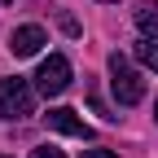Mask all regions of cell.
<instances>
[{
	"mask_svg": "<svg viewBox=\"0 0 158 158\" xmlns=\"http://www.w3.org/2000/svg\"><path fill=\"white\" fill-rule=\"evenodd\" d=\"M0 158H9V154H0Z\"/></svg>",
	"mask_w": 158,
	"mask_h": 158,
	"instance_id": "cell-12",
	"label": "cell"
},
{
	"mask_svg": "<svg viewBox=\"0 0 158 158\" xmlns=\"http://www.w3.org/2000/svg\"><path fill=\"white\" fill-rule=\"evenodd\" d=\"M44 123H48L53 132H66V136H79V141H88V136H92V127H88L84 118L75 114V110H66V106H57V110H48V114H44Z\"/></svg>",
	"mask_w": 158,
	"mask_h": 158,
	"instance_id": "cell-4",
	"label": "cell"
},
{
	"mask_svg": "<svg viewBox=\"0 0 158 158\" xmlns=\"http://www.w3.org/2000/svg\"><path fill=\"white\" fill-rule=\"evenodd\" d=\"M110 88L118 97V106H136L145 97V79L132 70V62H127L123 53H110Z\"/></svg>",
	"mask_w": 158,
	"mask_h": 158,
	"instance_id": "cell-1",
	"label": "cell"
},
{
	"mask_svg": "<svg viewBox=\"0 0 158 158\" xmlns=\"http://www.w3.org/2000/svg\"><path fill=\"white\" fill-rule=\"evenodd\" d=\"M136 57H141V66L158 70V40H141V44H136Z\"/></svg>",
	"mask_w": 158,
	"mask_h": 158,
	"instance_id": "cell-7",
	"label": "cell"
},
{
	"mask_svg": "<svg viewBox=\"0 0 158 158\" xmlns=\"http://www.w3.org/2000/svg\"><path fill=\"white\" fill-rule=\"evenodd\" d=\"M44 44H48V35L40 31V27H18V31L9 35V48H13V57H35Z\"/></svg>",
	"mask_w": 158,
	"mask_h": 158,
	"instance_id": "cell-5",
	"label": "cell"
},
{
	"mask_svg": "<svg viewBox=\"0 0 158 158\" xmlns=\"http://www.w3.org/2000/svg\"><path fill=\"white\" fill-rule=\"evenodd\" d=\"M84 158H118L114 149H84Z\"/></svg>",
	"mask_w": 158,
	"mask_h": 158,
	"instance_id": "cell-9",
	"label": "cell"
},
{
	"mask_svg": "<svg viewBox=\"0 0 158 158\" xmlns=\"http://www.w3.org/2000/svg\"><path fill=\"white\" fill-rule=\"evenodd\" d=\"M106 5H110V0H106Z\"/></svg>",
	"mask_w": 158,
	"mask_h": 158,
	"instance_id": "cell-13",
	"label": "cell"
},
{
	"mask_svg": "<svg viewBox=\"0 0 158 158\" xmlns=\"http://www.w3.org/2000/svg\"><path fill=\"white\" fill-rule=\"evenodd\" d=\"M31 158H66V154L53 149V145H40V149H31Z\"/></svg>",
	"mask_w": 158,
	"mask_h": 158,
	"instance_id": "cell-8",
	"label": "cell"
},
{
	"mask_svg": "<svg viewBox=\"0 0 158 158\" xmlns=\"http://www.w3.org/2000/svg\"><path fill=\"white\" fill-rule=\"evenodd\" d=\"M0 5H9V0H0Z\"/></svg>",
	"mask_w": 158,
	"mask_h": 158,
	"instance_id": "cell-11",
	"label": "cell"
},
{
	"mask_svg": "<svg viewBox=\"0 0 158 158\" xmlns=\"http://www.w3.org/2000/svg\"><path fill=\"white\" fill-rule=\"evenodd\" d=\"M35 110V88L27 79H0V118H27Z\"/></svg>",
	"mask_w": 158,
	"mask_h": 158,
	"instance_id": "cell-2",
	"label": "cell"
},
{
	"mask_svg": "<svg viewBox=\"0 0 158 158\" xmlns=\"http://www.w3.org/2000/svg\"><path fill=\"white\" fill-rule=\"evenodd\" d=\"M136 27L145 40H158V0H141L136 5Z\"/></svg>",
	"mask_w": 158,
	"mask_h": 158,
	"instance_id": "cell-6",
	"label": "cell"
},
{
	"mask_svg": "<svg viewBox=\"0 0 158 158\" xmlns=\"http://www.w3.org/2000/svg\"><path fill=\"white\" fill-rule=\"evenodd\" d=\"M154 114H158V101H154Z\"/></svg>",
	"mask_w": 158,
	"mask_h": 158,
	"instance_id": "cell-10",
	"label": "cell"
},
{
	"mask_svg": "<svg viewBox=\"0 0 158 158\" xmlns=\"http://www.w3.org/2000/svg\"><path fill=\"white\" fill-rule=\"evenodd\" d=\"M35 88L44 92V97H62L66 88H70V62L62 53H48L44 62H40V70H35Z\"/></svg>",
	"mask_w": 158,
	"mask_h": 158,
	"instance_id": "cell-3",
	"label": "cell"
}]
</instances>
